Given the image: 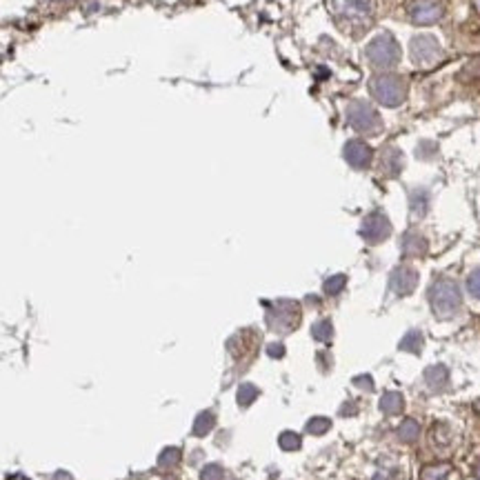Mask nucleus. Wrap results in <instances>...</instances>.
Wrapping results in <instances>:
<instances>
[{"label":"nucleus","mask_w":480,"mask_h":480,"mask_svg":"<svg viewBox=\"0 0 480 480\" xmlns=\"http://www.w3.org/2000/svg\"><path fill=\"white\" fill-rule=\"evenodd\" d=\"M478 409H480V402H478Z\"/></svg>","instance_id":"3"},{"label":"nucleus","mask_w":480,"mask_h":480,"mask_svg":"<svg viewBox=\"0 0 480 480\" xmlns=\"http://www.w3.org/2000/svg\"><path fill=\"white\" fill-rule=\"evenodd\" d=\"M476 474L480 476V463H478V467H476Z\"/></svg>","instance_id":"2"},{"label":"nucleus","mask_w":480,"mask_h":480,"mask_svg":"<svg viewBox=\"0 0 480 480\" xmlns=\"http://www.w3.org/2000/svg\"><path fill=\"white\" fill-rule=\"evenodd\" d=\"M469 291L474 293L476 298H480V269L469 278Z\"/></svg>","instance_id":"1"}]
</instances>
